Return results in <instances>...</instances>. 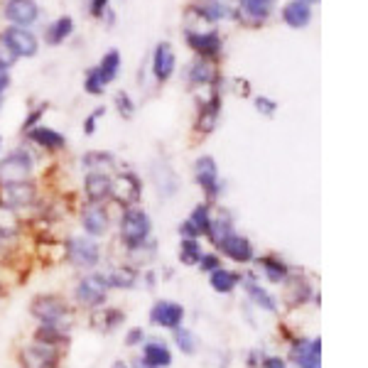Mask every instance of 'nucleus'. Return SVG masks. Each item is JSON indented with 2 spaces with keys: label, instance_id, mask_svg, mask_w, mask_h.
I'll use <instances>...</instances> for the list:
<instances>
[{
  "label": "nucleus",
  "instance_id": "1",
  "mask_svg": "<svg viewBox=\"0 0 368 368\" xmlns=\"http://www.w3.org/2000/svg\"><path fill=\"white\" fill-rule=\"evenodd\" d=\"M152 231V223L150 216H147L143 209H128V212L123 214L121 218V238L123 243L128 245V248H138L147 241Z\"/></svg>",
  "mask_w": 368,
  "mask_h": 368
},
{
  "label": "nucleus",
  "instance_id": "2",
  "mask_svg": "<svg viewBox=\"0 0 368 368\" xmlns=\"http://www.w3.org/2000/svg\"><path fill=\"white\" fill-rule=\"evenodd\" d=\"M108 280L103 275H89L84 278L81 283L76 285V290H74V297L81 307H101L106 302L108 295Z\"/></svg>",
  "mask_w": 368,
  "mask_h": 368
},
{
  "label": "nucleus",
  "instance_id": "3",
  "mask_svg": "<svg viewBox=\"0 0 368 368\" xmlns=\"http://www.w3.org/2000/svg\"><path fill=\"white\" fill-rule=\"evenodd\" d=\"M32 172V160L25 150H12L6 155V160L0 162V184L25 182Z\"/></svg>",
  "mask_w": 368,
  "mask_h": 368
},
{
  "label": "nucleus",
  "instance_id": "4",
  "mask_svg": "<svg viewBox=\"0 0 368 368\" xmlns=\"http://www.w3.org/2000/svg\"><path fill=\"white\" fill-rule=\"evenodd\" d=\"M140 194H143V184L140 179L135 177L133 172H125V174H118L111 184V196L125 209H133L135 204L140 201Z\"/></svg>",
  "mask_w": 368,
  "mask_h": 368
},
{
  "label": "nucleus",
  "instance_id": "5",
  "mask_svg": "<svg viewBox=\"0 0 368 368\" xmlns=\"http://www.w3.org/2000/svg\"><path fill=\"white\" fill-rule=\"evenodd\" d=\"M184 37H187V45L196 52L204 59H212V57L221 54V34L216 30H184Z\"/></svg>",
  "mask_w": 368,
  "mask_h": 368
},
{
  "label": "nucleus",
  "instance_id": "6",
  "mask_svg": "<svg viewBox=\"0 0 368 368\" xmlns=\"http://www.w3.org/2000/svg\"><path fill=\"white\" fill-rule=\"evenodd\" d=\"M0 39H3V42L10 47L15 57H34V54H37V50H39L37 37H34L28 28H8Z\"/></svg>",
  "mask_w": 368,
  "mask_h": 368
},
{
  "label": "nucleus",
  "instance_id": "7",
  "mask_svg": "<svg viewBox=\"0 0 368 368\" xmlns=\"http://www.w3.org/2000/svg\"><path fill=\"white\" fill-rule=\"evenodd\" d=\"M67 258L76 268H94L99 263V245L91 238H72L67 243Z\"/></svg>",
  "mask_w": 368,
  "mask_h": 368
},
{
  "label": "nucleus",
  "instance_id": "8",
  "mask_svg": "<svg viewBox=\"0 0 368 368\" xmlns=\"http://www.w3.org/2000/svg\"><path fill=\"white\" fill-rule=\"evenodd\" d=\"M30 312L39 319L42 324L61 322V317L67 314V307L57 295H37L30 305Z\"/></svg>",
  "mask_w": 368,
  "mask_h": 368
},
{
  "label": "nucleus",
  "instance_id": "9",
  "mask_svg": "<svg viewBox=\"0 0 368 368\" xmlns=\"http://www.w3.org/2000/svg\"><path fill=\"white\" fill-rule=\"evenodd\" d=\"M194 8L207 17V23L238 20V0H201L199 6Z\"/></svg>",
  "mask_w": 368,
  "mask_h": 368
},
{
  "label": "nucleus",
  "instance_id": "10",
  "mask_svg": "<svg viewBox=\"0 0 368 368\" xmlns=\"http://www.w3.org/2000/svg\"><path fill=\"white\" fill-rule=\"evenodd\" d=\"M218 113H221V94H218V89L214 86L212 94H209L207 99H201V103H199V116H196V130H199L201 135L212 133V130L216 128Z\"/></svg>",
  "mask_w": 368,
  "mask_h": 368
},
{
  "label": "nucleus",
  "instance_id": "11",
  "mask_svg": "<svg viewBox=\"0 0 368 368\" xmlns=\"http://www.w3.org/2000/svg\"><path fill=\"white\" fill-rule=\"evenodd\" d=\"M275 0H238V20L248 28H260L273 12Z\"/></svg>",
  "mask_w": 368,
  "mask_h": 368
},
{
  "label": "nucleus",
  "instance_id": "12",
  "mask_svg": "<svg viewBox=\"0 0 368 368\" xmlns=\"http://www.w3.org/2000/svg\"><path fill=\"white\" fill-rule=\"evenodd\" d=\"M194 177H196V184L207 192V196L214 199L218 194V167L212 155H201L194 162Z\"/></svg>",
  "mask_w": 368,
  "mask_h": 368
},
{
  "label": "nucleus",
  "instance_id": "13",
  "mask_svg": "<svg viewBox=\"0 0 368 368\" xmlns=\"http://www.w3.org/2000/svg\"><path fill=\"white\" fill-rule=\"evenodd\" d=\"M174 67H177V57H174V50L170 42H160L152 52V74L160 84L170 81V76L174 74Z\"/></svg>",
  "mask_w": 368,
  "mask_h": 368
},
{
  "label": "nucleus",
  "instance_id": "14",
  "mask_svg": "<svg viewBox=\"0 0 368 368\" xmlns=\"http://www.w3.org/2000/svg\"><path fill=\"white\" fill-rule=\"evenodd\" d=\"M37 196V190H34V184L30 179L25 182H12V184H3V204L12 209H20V207H30Z\"/></svg>",
  "mask_w": 368,
  "mask_h": 368
},
{
  "label": "nucleus",
  "instance_id": "15",
  "mask_svg": "<svg viewBox=\"0 0 368 368\" xmlns=\"http://www.w3.org/2000/svg\"><path fill=\"white\" fill-rule=\"evenodd\" d=\"M184 319V309L177 305V302L162 300L157 302L155 307L150 309V322L155 327H165V329H177Z\"/></svg>",
  "mask_w": 368,
  "mask_h": 368
},
{
  "label": "nucleus",
  "instance_id": "16",
  "mask_svg": "<svg viewBox=\"0 0 368 368\" xmlns=\"http://www.w3.org/2000/svg\"><path fill=\"white\" fill-rule=\"evenodd\" d=\"M322 339H302L292 346V361L297 368H322Z\"/></svg>",
  "mask_w": 368,
  "mask_h": 368
},
{
  "label": "nucleus",
  "instance_id": "17",
  "mask_svg": "<svg viewBox=\"0 0 368 368\" xmlns=\"http://www.w3.org/2000/svg\"><path fill=\"white\" fill-rule=\"evenodd\" d=\"M39 8L34 0H8L6 3V17L15 28H28L37 20Z\"/></svg>",
  "mask_w": 368,
  "mask_h": 368
},
{
  "label": "nucleus",
  "instance_id": "18",
  "mask_svg": "<svg viewBox=\"0 0 368 368\" xmlns=\"http://www.w3.org/2000/svg\"><path fill=\"white\" fill-rule=\"evenodd\" d=\"M59 354L47 344H32L20 354L23 368H54Z\"/></svg>",
  "mask_w": 368,
  "mask_h": 368
},
{
  "label": "nucleus",
  "instance_id": "19",
  "mask_svg": "<svg viewBox=\"0 0 368 368\" xmlns=\"http://www.w3.org/2000/svg\"><path fill=\"white\" fill-rule=\"evenodd\" d=\"M216 248H221L223 256H229L231 260H236V263H248L253 258L251 241L243 238V236H238V234H229L221 243L216 245Z\"/></svg>",
  "mask_w": 368,
  "mask_h": 368
},
{
  "label": "nucleus",
  "instance_id": "20",
  "mask_svg": "<svg viewBox=\"0 0 368 368\" xmlns=\"http://www.w3.org/2000/svg\"><path fill=\"white\" fill-rule=\"evenodd\" d=\"M187 81H190L192 86H196V89H201V86L218 84L216 67H214V64H212V61H209V59L199 57V59L192 61L190 69H187Z\"/></svg>",
  "mask_w": 368,
  "mask_h": 368
},
{
  "label": "nucleus",
  "instance_id": "21",
  "mask_svg": "<svg viewBox=\"0 0 368 368\" xmlns=\"http://www.w3.org/2000/svg\"><path fill=\"white\" fill-rule=\"evenodd\" d=\"M111 184L113 179L106 172H89L84 179V192L89 196L91 204H101L111 196Z\"/></svg>",
  "mask_w": 368,
  "mask_h": 368
},
{
  "label": "nucleus",
  "instance_id": "22",
  "mask_svg": "<svg viewBox=\"0 0 368 368\" xmlns=\"http://www.w3.org/2000/svg\"><path fill=\"white\" fill-rule=\"evenodd\" d=\"M283 20L287 28L302 30L312 23V8L307 6V3H302V0H290V3L283 8Z\"/></svg>",
  "mask_w": 368,
  "mask_h": 368
},
{
  "label": "nucleus",
  "instance_id": "23",
  "mask_svg": "<svg viewBox=\"0 0 368 368\" xmlns=\"http://www.w3.org/2000/svg\"><path fill=\"white\" fill-rule=\"evenodd\" d=\"M28 138L32 140L34 145L45 147V150H61L67 145V138L57 130L47 128V125H34L32 130H28Z\"/></svg>",
  "mask_w": 368,
  "mask_h": 368
},
{
  "label": "nucleus",
  "instance_id": "24",
  "mask_svg": "<svg viewBox=\"0 0 368 368\" xmlns=\"http://www.w3.org/2000/svg\"><path fill=\"white\" fill-rule=\"evenodd\" d=\"M81 221H84V229L89 236H103L108 231V212L101 204H91Z\"/></svg>",
  "mask_w": 368,
  "mask_h": 368
},
{
  "label": "nucleus",
  "instance_id": "25",
  "mask_svg": "<svg viewBox=\"0 0 368 368\" xmlns=\"http://www.w3.org/2000/svg\"><path fill=\"white\" fill-rule=\"evenodd\" d=\"M241 283H243V287H245V292H248V297H251V300L256 302L258 307L268 309V312H275V309H278V305H275L273 295L263 290L260 285H258L256 280H253V275H245V278H241Z\"/></svg>",
  "mask_w": 368,
  "mask_h": 368
},
{
  "label": "nucleus",
  "instance_id": "26",
  "mask_svg": "<svg viewBox=\"0 0 368 368\" xmlns=\"http://www.w3.org/2000/svg\"><path fill=\"white\" fill-rule=\"evenodd\" d=\"M143 358H145L152 368H167L170 363H172V354H170V349L162 344V341H150V344H145Z\"/></svg>",
  "mask_w": 368,
  "mask_h": 368
},
{
  "label": "nucleus",
  "instance_id": "27",
  "mask_svg": "<svg viewBox=\"0 0 368 368\" xmlns=\"http://www.w3.org/2000/svg\"><path fill=\"white\" fill-rule=\"evenodd\" d=\"M108 285L111 287H118V290H130L138 283V270L130 268V265H121V268H113L111 275H108Z\"/></svg>",
  "mask_w": 368,
  "mask_h": 368
},
{
  "label": "nucleus",
  "instance_id": "28",
  "mask_svg": "<svg viewBox=\"0 0 368 368\" xmlns=\"http://www.w3.org/2000/svg\"><path fill=\"white\" fill-rule=\"evenodd\" d=\"M72 32H74V20L69 15H64L50 25V30H47V42H50V45H61Z\"/></svg>",
  "mask_w": 368,
  "mask_h": 368
},
{
  "label": "nucleus",
  "instance_id": "29",
  "mask_svg": "<svg viewBox=\"0 0 368 368\" xmlns=\"http://www.w3.org/2000/svg\"><path fill=\"white\" fill-rule=\"evenodd\" d=\"M118 69H121V54L113 50V52H108V54H103V59H101V64L96 67V72H99L103 84H111L113 79L118 76Z\"/></svg>",
  "mask_w": 368,
  "mask_h": 368
},
{
  "label": "nucleus",
  "instance_id": "30",
  "mask_svg": "<svg viewBox=\"0 0 368 368\" xmlns=\"http://www.w3.org/2000/svg\"><path fill=\"white\" fill-rule=\"evenodd\" d=\"M212 287L216 292H221V295H226V292H231L236 287V285L241 283V275H236V273H231V270H223V268H216L212 273Z\"/></svg>",
  "mask_w": 368,
  "mask_h": 368
},
{
  "label": "nucleus",
  "instance_id": "31",
  "mask_svg": "<svg viewBox=\"0 0 368 368\" xmlns=\"http://www.w3.org/2000/svg\"><path fill=\"white\" fill-rule=\"evenodd\" d=\"M34 339H37L39 344L57 346V344H61V341H67V334H64L59 322H52V324H42L37 329V334H34Z\"/></svg>",
  "mask_w": 368,
  "mask_h": 368
},
{
  "label": "nucleus",
  "instance_id": "32",
  "mask_svg": "<svg viewBox=\"0 0 368 368\" xmlns=\"http://www.w3.org/2000/svg\"><path fill=\"white\" fill-rule=\"evenodd\" d=\"M17 231H20V216H17V212L0 201V234L15 236Z\"/></svg>",
  "mask_w": 368,
  "mask_h": 368
},
{
  "label": "nucleus",
  "instance_id": "33",
  "mask_svg": "<svg viewBox=\"0 0 368 368\" xmlns=\"http://www.w3.org/2000/svg\"><path fill=\"white\" fill-rule=\"evenodd\" d=\"M263 265V270H265V275H268L270 283H285L287 280V265H285L283 260H275V258H260L258 260Z\"/></svg>",
  "mask_w": 368,
  "mask_h": 368
},
{
  "label": "nucleus",
  "instance_id": "34",
  "mask_svg": "<svg viewBox=\"0 0 368 368\" xmlns=\"http://www.w3.org/2000/svg\"><path fill=\"white\" fill-rule=\"evenodd\" d=\"M81 165H84L86 170H94V172H103V167H113V155L111 152H86L84 157H81Z\"/></svg>",
  "mask_w": 368,
  "mask_h": 368
},
{
  "label": "nucleus",
  "instance_id": "35",
  "mask_svg": "<svg viewBox=\"0 0 368 368\" xmlns=\"http://www.w3.org/2000/svg\"><path fill=\"white\" fill-rule=\"evenodd\" d=\"M192 223V229L196 231V236H207L209 231V223H212V212H209V204H199V207L192 212V216L187 218Z\"/></svg>",
  "mask_w": 368,
  "mask_h": 368
},
{
  "label": "nucleus",
  "instance_id": "36",
  "mask_svg": "<svg viewBox=\"0 0 368 368\" xmlns=\"http://www.w3.org/2000/svg\"><path fill=\"white\" fill-rule=\"evenodd\" d=\"M201 256L204 253H201V245L196 243V238H182V243H179V260L184 265H196Z\"/></svg>",
  "mask_w": 368,
  "mask_h": 368
},
{
  "label": "nucleus",
  "instance_id": "37",
  "mask_svg": "<svg viewBox=\"0 0 368 368\" xmlns=\"http://www.w3.org/2000/svg\"><path fill=\"white\" fill-rule=\"evenodd\" d=\"M229 234H234V231H231V218L229 216H218V218H212V223H209V231H207V236L209 238H212V243L214 245H218L221 243L223 238H226V236Z\"/></svg>",
  "mask_w": 368,
  "mask_h": 368
},
{
  "label": "nucleus",
  "instance_id": "38",
  "mask_svg": "<svg viewBox=\"0 0 368 368\" xmlns=\"http://www.w3.org/2000/svg\"><path fill=\"white\" fill-rule=\"evenodd\" d=\"M94 327L101 331H111L116 329L118 324L123 322V312H118V309H103V312H96L94 314Z\"/></svg>",
  "mask_w": 368,
  "mask_h": 368
},
{
  "label": "nucleus",
  "instance_id": "39",
  "mask_svg": "<svg viewBox=\"0 0 368 368\" xmlns=\"http://www.w3.org/2000/svg\"><path fill=\"white\" fill-rule=\"evenodd\" d=\"M157 167L162 170V177H160V174H155L157 190H160L165 196L174 194V192H177V174H174L172 170H170V165H165V162H162V165H157Z\"/></svg>",
  "mask_w": 368,
  "mask_h": 368
},
{
  "label": "nucleus",
  "instance_id": "40",
  "mask_svg": "<svg viewBox=\"0 0 368 368\" xmlns=\"http://www.w3.org/2000/svg\"><path fill=\"white\" fill-rule=\"evenodd\" d=\"M174 339H177V346L182 354H194L196 351V339L190 329H184V327H177L174 329Z\"/></svg>",
  "mask_w": 368,
  "mask_h": 368
},
{
  "label": "nucleus",
  "instance_id": "41",
  "mask_svg": "<svg viewBox=\"0 0 368 368\" xmlns=\"http://www.w3.org/2000/svg\"><path fill=\"white\" fill-rule=\"evenodd\" d=\"M307 295H309V287H307V283H300V280H295V283H290V290H287V302L290 305H302V302L307 300Z\"/></svg>",
  "mask_w": 368,
  "mask_h": 368
},
{
  "label": "nucleus",
  "instance_id": "42",
  "mask_svg": "<svg viewBox=\"0 0 368 368\" xmlns=\"http://www.w3.org/2000/svg\"><path fill=\"white\" fill-rule=\"evenodd\" d=\"M84 89L89 91L91 96H101V94H103V91H106V84L101 81V76H99V72H96V67H94V69H89V74H86Z\"/></svg>",
  "mask_w": 368,
  "mask_h": 368
},
{
  "label": "nucleus",
  "instance_id": "43",
  "mask_svg": "<svg viewBox=\"0 0 368 368\" xmlns=\"http://www.w3.org/2000/svg\"><path fill=\"white\" fill-rule=\"evenodd\" d=\"M116 108L123 118H133V113H135L133 101H130V96L125 94V91H118L116 94Z\"/></svg>",
  "mask_w": 368,
  "mask_h": 368
},
{
  "label": "nucleus",
  "instance_id": "44",
  "mask_svg": "<svg viewBox=\"0 0 368 368\" xmlns=\"http://www.w3.org/2000/svg\"><path fill=\"white\" fill-rule=\"evenodd\" d=\"M256 111L263 113V116L273 118L275 113H278V103H275L273 99H268V96H258V99H256Z\"/></svg>",
  "mask_w": 368,
  "mask_h": 368
},
{
  "label": "nucleus",
  "instance_id": "45",
  "mask_svg": "<svg viewBox=\"0 0 368 368\" xmlns=\"http://www.w3.org/2000/svg\"><path fill=\"white\" fill-rule=\"evenodd\" d=\"M103 113H106V108L101 106V108H96V111L91 113L89 118H86V123H84V133H86V135H94V133H96V121H99V118L103 116Z\"/></svg>",
  "mask_w": 368,
  "mask_h": 368
},
{
  "label": "nucleus",
  "instance_id": "46",
  "mask_svg": "<svg viewBox=\"0 0 368 368\" xmlns=\"http://www.w3.org/2000/svg\"><path fill=\"white\" fill-rule=\"evenodd\" d=\"M108 10V0H89V12L91 17H103Z\"/></svg>",
  "mask_w": 368,
  "mask_h": 368
},
{
  "label": "nucleus",
  "instance_id": "47",
  "mask_svg": "<svg viewBox=\"0 0 368 368\" xmlns=\"http://www.w3.org/2000/svg\"><path fill=\"white\" fill-rule=\"evenodd\" d=\"M45 111H47V106H39L37 111L30 113V116L25 118V123H23V130H32L34 125L39 123V118H42V113H45Z\"/></svg>",
  "mask_w": 368,
  "mask_h": 368
},
{
  "label": "nucleus",
  "instance_id": "48",
  "mask_svg": "<svg viewBox=\"0 0 368 368\" xmlns=\"http://www.w3.org/2000/svg\"><path fill=\"white\" fill-rule=\"evenodd\" d=\"M199 265H201V270H209V273H214L216 268H221V260H218L216 256H201Z\"/></svg>",
  "mask_w": 368,
  "mask_h": 368
},
{
  "label": "nucleus",
  "instance_id": "49",
  "mask_svg": "<svg viewBox=\"0 0 368 368\" xmlns=\"http://www.w3.org/2000/svg\"><path fill=\"white\" fill-rule=\"evenodd\" d=\"M8 86H10V67H6L0 61V101H3V94H6Z\"/></svg>",
  "mask_w": 368,
  "mask_h": 368
},
{
  "label": "nucleus",
  "instance_id": "50",
  "mask_svg": "<svg viewBox=\"0 0 368 368\" xmlns=\"http://www.w3.org/2000/svg\"><path fill=\"white\" fill-rule=\"evenodd\" d=\"M17 57L12 54V50L10 47L6 45V42H3V39H0V61H3V64H6V67H10L12 61H15Z\"/></svg>",
  "mask_w": 368,
  "mask_h": 368
},
{
  "label": "nucleus",
  "instance_id": "51",
  "mask_svg": "<svg viewBox=\"0 0 368 368\" xmlns=\"http://www.w3.org/2000/svg\"><path fill=\"white\" fill-rule=\"evenodd\" d=\"M145 339V334H143V329L140 327H135V329H130L128 331V336H125V344L128 346H135V344H140V341Z\"/></svg>",
  "mask_w": 368,
  "mask_h": 368
},
{
  "label": "nucleus",
  "instance_id": "52",
  "mask_svg": "<svg viewBox=\"0 0 368 368\" xmlns=\"http://www.w3.org/2000/svg\"><path fill=\"white\" fill-rule=\"evenodd\" d=\"M263 368H287V363H285L283 358L270 356V358H265V361H263Z\"/></svg>",
  "mask_w": 368,
  "mask_h": 368
},
{
  "label": "nucleus",
  "instance_id": "53",
  "mask_svg": "<svg viewBox=\"0 0 368 368\" xmlns=\"http://www.w3.org/2000/svg\"><path fill=\"white\" fill-rule=\"evenodd\" d=\"M133 368H152V366H150V363L145 361V358H135Z\"/></svg>",
  "mask_w": 368,
  "mask_h": 368
},
{
  "label": "nucleus",
  "instance_id": "54",
  "mask_svg": "<svg viewBox=\"0 0 368 368\" xmlns=\"http://www.w3.org/2000/svg\"><path fill=\"white\" fill-rule=\"evenodd\" d=\"M111 368H128V366H125V361H116V363H113Z\"/></svg>",
  "mask_w": 368,
  "mask_h": 368
},
{
  "label": "nucleus",
  "instance_id": "55",
  "mask_svg": "<svg viewBox=\"0 0 368 368\" xmlns=\"http://www.w3.org/2000/svg\"><path fill=\"white\" fill-rule=\"evenodd\" d=\"M302 3H307V6H312V3H317V0H302Z\"/></svg>",
  "mask_w": 368,
  "mask_h": 368
},
{
  "label": "nucleus",
  "instance_id": "56",
  "mask_svg": "<svg viewBox=\"0 0 368 368\" xmlns=\"http://www.w3.org/2000/svg\"><path fill=\"white\" fill-rule=\"evenodd\" d=\"M0 143H3V140H0Z\"/></svg>",
  "mask_w": 368,
  "mask_h": 368
}]
</instances>
